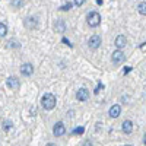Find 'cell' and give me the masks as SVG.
I'll return each mask as SVG.
<instances>
[{
  "instance_id": "cell-5",
  "label": "cell",
  "mask_w": 146,
  "mask_h": 146,
  "mask_svg": "<svg viewBox=\"0 0 146 146\" xmlns=\"http://www.w3.org/2000/svg\"><path fill=\"white\" fill-rule=\"evenodd\" d=\"M53 133H54V136H63L64 133H66V127H64V124L62 123V121H58V123H56L54 124V127H53Z\"/></svg>"
},
{
  "instance_id": "cell-7",
  "label": "cell",
  "mask_w": 146,
  "mask_h": 146,
  "mask_svg": "<svg viewBox=\"0 0 146 146\" xmlns=\"http://www.w3.org/2000/svg\"><path fill=\"white\" fill-rule=\"evenodd\" d=\"M21 73L22 75H25V76H29L34 73V66L29 64V63H25V64H22L21 66Z\"/></svg>"
},
{
  "instance_id": "cell-19",
  "label": "cell",
  "mask_w": 146,
  "mask_h": 146,
  "mask_svg": "<svg viewBox=\"0 0 146 146\" xmlns=\"http://www.w3.org/2000/svg\"><path fill=\"white\" fill-rule=\"evenodd\" d=\"M3 129L5 130H10L12 129V121H5V123H3Z\"/></svg>"
},
{
  "instance_id": "cell-3",
  "label": "cell",
  "mask_w": 146,
  "mask_h": 146,
  "mask_svg": "<svg viewBox=\"0 0 146 146\" xmlns=\"http://www.w3.org/2000/svg\"><path fill=\"white\" fill-rule=\"evenodd\" d=\"M124 58H126V56H124L123 51H121V50H115V51L113 53L111 62H113L114 64H121V63L124 62Z\"/></svg>"
},
{
  "instance_id": "cell-23",
  "label": "cell",
  "mask_w": 146,
  "mask_h": 146,
  "mask_svg": "<svg viewBox=\"0 0 146 146\" xmlns=\"http://www.w3.org/2000/svg\"><path fill=\"white\" fill-rule=\"evenodd\" d=\"M10 47H19V45L16 44V41H15V40H12V41H10Z\"/></svg>"
},
{
  "instance_id": "cell-13",
  "label": "cell",
  "mask_w": 146,
  "mask_h": 146,
  "mask_svg": "<svg viewBox=\"0 0 146 146\" xmlns=\"http://www.w3.org/2000/svg\"><path fill=\"white\" fill-rule=\"evenodd\" d=\"M25 25H27V28H35L36 27V19L35 18H27V21H25Z\"/></svg>"
},
{
  "instance_id": "cell-12",
  "label": "cell",
  "mask_w": 146,
  "mask_h": 146,
  "mask_svg": "<svg viewBox=\"0 0 146 146\" xmlns=\"http://www.w3.org/2000/svg\"><path fill=\"white\" fill-rule=\"evenodd\" d=\"M54 29H56V32H64V31H66V23H64V21H57L56 25H54Z\"/></svg>"
},
{
  "instance_id": "cell-27",
  "label": "cell",
  "mask_w": 146,
  "mask_h": 146,
  "mask_svg": "<svg viewBox=\"0 0 146 146\" xmlns=\"http://www.w3.org/2000/svg\"><path fill=\"white\" fill-rule=\"evenodd\" d=\"M45 146H56V145H54V143H47Z\"/></svg>"
},
{
  "instance_id": "cell-25",
  "label": "cell",
  "mask_w": 146,
  "mask_h": 146,
  "mask_svg": "<svg viewBox=\"0 0 146 146\" xmlns=\"http://www.w3.org/2000/svg\"><path fill=\"white\" fill-rule=\"evenodd\" d=\"M63 42H64V44H67V45H72V44L69 42V40H66V38H63Z\"/></svg>"
},
{
  "instance_id": "cell-11",
  "label": "cell",
  "mask_w": 146,
  "mask_h": 146,
  "mask_svg": "<svg viewBox=\"0 0 146 146\" xmlns=\"http://www.w3.org/2000/svg\"><path fill=\"white\" fill-rule=\"evenodd\" d=\"M123 131L126 133V135H130V133L133 131V123L130 120H126L123 123Z\"/></svg>"
},
{
  "instance_id": "cell-28",
  "label": "cell",
  "mask_w": 146,
  "mask_h": 146,
  "mask_svg": "<svg viewBox=\"0 0 146 146\" xmlns=\"http://www.w3.org/2000/svg\"><path fill=\"white\" fill-rule=\"evenodd\" d=\"M96 3H98V5H102V0H96Z\"/></svg>"
},
{
  "instance_id": "cell-24",
  "label": "cell",
  "mask_w": 146,
  "mask_h": 146,
  "mask_svg": "<svg viewBox=\"0 0 146 146\" xmlns=\"http://www.w3.org/2000/svg\"><path fill=\"white\" fill-rule=\"evenodd\" d=\"M140 50H143V51L146 50V42H143V44L140 45Z\"/></svg>"
},
{
  "instance_id": "cell-30",
  "label": "cell",
  "mask_w": 146,
  "mask_h": 146,
  "mask_svg": "<svg viewBox=\"0 0 146 146\" xmlns=\"http://www.w3.org/2000/svg\"><path fill=\"white\" fill-rule=\"evenodd\" d=\"M124 146H131V145H124Z\"/></svg>"
},
{
  "instance_id": "cell-16",
  "label": "cell",
  "mask_w": 146,
  "mask_h": 146,
  "mask_svg": "<svg viewBox=\"0 0 146 146\" xmlns=\"http://www.w3.org/2000/svg\"><path fill=\"white\" fill-rule=\"evenodd\" d=\"M12 5H13V7H21L23 5V0H13Z\"/></svg>"
},
{
  "instance_id": "cell-18",
  "label": "cell",
  "mask_w": 146,
  "mask_h": 146,
  "mask_svg": "<svg viewBox=\"0 0 146 146\" xmlns=\"http://www.w3.org/2000/svg\"><path fill=\"white\" fill-rule=\"evenodd\" d=\"M60 9H62V10H70V9H72V3L67 2V3H64L62 7H60Z\"/></svg>"
},
{
  "instance_id": "cell-6",
  "label": "cell",
  "mask_w": 146,
  "mask_h": 146,
  "mask_svg": "<svg viewBox=\"0 0 146 146\" xmlns=\"http://www.w3.org/2000/svg\"><path fill=\"white\" fill-rule=\"evenodd\" d=\"M76 98L79 101H86L89 98V91L86 88H80L78 92H76Z\"/></svg>"
},
{
  "instance_id": "cell-2",
  "label": "cell",
  "mask_w": 146,
  "mask_h": 146,
  "mask_svg": "<svg viewBox=\"0 0 146 146\" xmlns=\"http://www.w3.org/2000/svg\"><path fill=\"white\" fill-rule=\"evenodd\" d=\"M88 25L95 28V27H98L100 23H101V15L98 13V12H91V13H88Z\"/></svg>"
},
{
  "instance_id": "cell-4",
  "label": "cell",
  "mask_w": 146,
  "mask_h": 146,
  "mask_svg": "<svg viewBox=\"0 0 146 146\" xmlns=\"http://www.w3.org/2000/svg\"><path fill=\"white\" fill-rule=\"evenodd\" d=\"M101 36L100 35H92L91 38H89V41H88V45H89V48H92V50H96L100 45H101Z\"/></svg>"
},
{
  "instance_id": "cell-9",
  "label": "cell",
  "mask_w": 146,
  "mask_h": 146,
  "mask_svg": "<svg viewBox=\"0 0 146 146\" xmlns=\"http://www.w3.org/2000/svg\"><path fill=\"white\" fill-rule=\"evenodd\" d=\"M126 44H127V38L124 35H118L115 38V47L118 48V50H121L123 47H126Z\"/></svg>"
},
{
  "instance_id": "cell-8",
  "label": "cell",
  "mask_w": 146,
  "mask_h": 146,
  "mask_svg": "<svg viewBox=\"0 0 146 146\" xmlns=\"http://www.w3.org/2000/svg\"><path fill=\"white\" fill-rule=\"evenodd\" d=\"M7 86H9L10 89H18V88L21 86V82H19V79H18V78L10 76V78L7 79Z\"/></svg>"
},
{
  "instance_id": "cell-17",
  "label": "cell",
  "mask_w": 146,
  "mask_h": 146,
  "mask_svg": "<svg viewBox=\"0 0 146 146\" xmlns=\"http://www.w3.org/2000/svg\"><path fill=\"white\" fill-rule=\"evenodd\" d=\"M83 131H85V129H83V127H76L75 130H73V135H82Z\"/></svg>"
},
{
  "instance_id": "cell-22",
  "label": "cell",
  "mask_w": 146,
  "mask_h": 146,
  "mask_svg": "<svg viewBox=\"0 0 146 146\" xmlns=\"http://www.w3.org/2000/svg\"><path fill=\"white\" fill-rule=\"evenodd\" d=\"M82 146H94V145H92V142H91V140H86V142H83V145H82Z\"/></svg>"
},
{
  "instance_id": "cell-15",
  "label": "cell",
  "mask_w": 146,
  "mask_h": 146,
  "mask_svg": "<svg viewBox=\"0 0 146 146\" xmlns=\"http://www.w3.org/2000/svg\"><path fill=\"white\" fill-rule=\"evenodd\" d=\"M6 34H7V27L3 22H0V36H6Z\"/></svg>"
},
{
  "instance_id": "cell-10",
  "label": "cell",
  "mask_w": 146,
  "mask_h": 146,
  "mask_svg": "<svg viewBox=\"0 0 146 146\" xmlns=\"http://www.w3.org/2000/svg\"><path fill=\"white\" fill-rule=\"evenodd\" d=\"M120 113H121V108H120V105H113L111 108H110V111H108V114H110V117L111 118H117L118 115H120Z\"/></svg>"
},
{
  "instance_id": "cell-14",
  "label": "cell",
  "mask_w": 146,
  "mask_h": 146,
  "mask_svg": "<svg viewBox=\"0 0 146 146\" xmlns=\"http://www.w3.org/2000/svg\"><path fill=\"white\" fill-rule=\"evenodd\" d=\"M137 12H139L140 15H146V2L139 3V6H137Z\"/></svg>"
},
{
  "instance_id": "cell-26",
  "label": "cell",
  "mask_w": 146,
  "mask_h": 146,
  "mask_svg": "<svg viewBox=\"0 0 146 146\" xmlns=\"http://www.w3.org/2000/svg\"><path fill=\"white\" fill-rule=\"evenodd\" d=\"M131 70V67H127V69H124V75H126V73H129Z\"/></svg>"
},
{
  "instance_id": "cell-20",
  "label": "cell",
  "mask_w": 146,
  "mask_h": 146,
  "mask_svg": "<svg viewBox=\"0 0 146 146\" xmlns=\"http://www.w3.org/2000/svg\"><path fill=\"white\" fill-rule=\"evenodd\" d=\"M101 89H104V85H102V83H98V86H96V89H95L94 92H95V94H98Z\"/></svg>"
},
{
  "instance_id": "cell-29",
  "label": "cell",
  "mask_w": 146,
  "mask_h": 146,
  "mask_svg": "<svg viewBox=\"0 0 146 146\" xmlns=\"http://www.w3.org/2000/svg\"><path fill=\"white\" fill-rule=\"evenodd\" d=\"M143 142H145V145H146V135L143 136Z\"/></svg>"
},
{
  "instance_id": "cell-1",
  "label": "cell",
  "mask_w": 146,
  "mask_h": 146,
  "mask_svg": "<svg viewBox=\"0 0 146 146\" xmlns=\"http://www.w3.org/2000/svg\"><path fill=\"white\" fill-rule=\"evenodd\" d=\"M41 105L44 110H53L56 107V96L53 94H45L41 98Z\"/></svg>"
},
{
  "instance_id": "cell-21",
  "label": "cell",
  "mask_w": 146,
  "mask_h": 146,
  "mask_svg": "<svg viewBox=\"0 0 146 146\" xmlns=\"http://www.w3.org/2000/svg\"><path fill=\"white\" fill-rule=\"evenodd\" d=\"M83 3H85V0H75V5L76 6H82Z\"/></svg>"
}]
</instances>
